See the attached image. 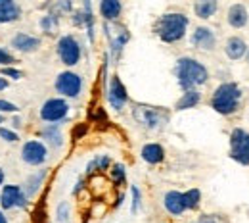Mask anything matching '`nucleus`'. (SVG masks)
<instances>
[{
  "label": "nucleus",
  "instance_id": "1",
  "mask_svg": "<svg viewBox=\"0 0 249 223\" xmlns=\"http://www.w3.org/2000/svg\"><path fill=\"white\" fill-rule=\"evenodd\" d=\"M175 75L178 79V85L182 91L188 89H196L199 85H205L209 81V71L207 67L197 62L196 58H190V56H182L177 60L175 65Z\"/></svg>",
  "mask_w": 249,
  "mask_h": 223
},
{
  "label": "nucleus",
  "instance_id": "2",
  "mask_svg": "<svg viewBox=\"0 0 249 223\" xmlns=\"http://www.w3.org/2000/svg\"><path fill=\"white\" fill-rule=\"evenodd\" d=\"M242 98H244L242 87L234 81H226L215 89L211 96V108L220 116H234L240 110Z\"/></svg>",
  "mask_w": 249,
  "mask_h": 223
},
{
  "label": "nucleus",
  "instance_id": "3",
  "mask_svg": "<svg viewBox=\"0 0 249 223\" xmlns=\"http://www.w3.org/2000/svg\"><path fill=\"white\" fill-rule=\"evenodd\" d=\"M188 25H190V20H188L184 14L171 12V14H163L157 20L156 33L163 42L173 44V42H178V41L184 39Z\"/></svg>",
  "mask_w": 249,
  "mask_h": 223
},
{
  "label": "nucleus",
  "instance_id": "4",
  "mask_svg": "<svg viewBox=\"0 0 249 223\" xmlns=\"http://www.w3.org/2000/svg\"><path fill=\"white\" fill-rule=\"evenodd\" d=\"M132 118L146 129H159L169 122V114L165 110L146 104H136L132 108Z\"/></svg>",
  "mask_w": 249,
  "mask_h": 223
},
{
  "label": "nucleus",
  "instance_id": "5",
  "mask_svg": "<svg viewBox=\"0 0 249 223\" xmlns=\"http://www.w3.org/2000/svg\"><path fill=\"white\" fill-rule=\"evenodd\" d=\"M230 158L240 165H249V131L242 127L230 133Z\"/></svg>",
  "mask_w": 249,
  "mask_h": 223
},
{
  "label": "nucleus",
  "instance_id": "6",
  "mask_svg": "<svg viewBox=\"0 0 249 223\" xmlns=\"http://www.w3.org/2000/svg\"><path fill=\"white\" fill-rule=\"evenodd\" d=\"M81 44L73 35H63L62 39L58 41V56L62 60V64L65 65H77L81 62Z\"/></svg>",
  "mask_w": 249,
  "mask_h": 223
},
{
  "label": "nucleus",
  "instance_id": "7",
  "mask_svg": "<svg viewBox=\"0 0 249 223\" xmlns=\"http://www.w3.org/2000/svg\"><path fill=\"white\" fill-rule=\"evenodd\" d=\"M67 114H69V104L63 98H50L40 108V118L48 123L63 122L67 118Z\"/></svg>",
  "mask_w": 249,
  "mask_h": 223
},
{
  "label": "nucleus",
  "instance_id": "8",
  "mask_svg": "<svg viewBox=\"0 0 249 223\" xmlns=\"http://www.w3.org/2000/svg\"><path fill=\"white\" fill-rule=\"evenodd\" d=\"M56 91L67 98H77L83 91V79L81 75L73 71H63L56 79Z\"/></svg>",
  "mask_w": 249,
  "mask_h": 223
},
{
  "label": "nucleus",
  "instance_id": "9",
  "mask_svg": "<svg viewBox=\"0 0 249 223\" xmlns=\"http://www.w3.org/2000/svg\"><path fill=\"white\" fill-rule=\"evenodd\" d=\"M107 100H109V106H111L113 110H117V112H121L124 108V104L128 102V93H126V89H124L123 81H121L117 75H113V77L109 79Z\"/></svg>",
  "mask_w": 249,
  "mask_h": 223
},
{
  "label": "nucleus",
  "instance_id": "10",
  "mask_svg": "<svg viewBox=\"0 0 249 223\" xmlns=\"http://www.w3.org/2000/svg\"><path fill=\"white\" fill-rule=\"evenodd\" d=\"M190 42L194 48H199V50H213L217 46V35L211 27H196V31L192 33L190 37Z\"/></svg>",
  "mask_w": 249,
  "mask_h": 223
},
{
  "label": "nucleus",
  "instance_id": "11",
  "mask_svg": "<svg viewBox=\"0 0 249 223\" xmlns=\"http://www.w3.org/2000/svg\"><path fill=\"white\" fill-rule=\"evenodd\" d=\"M0 202H2V208L4 210H10V208H23L27 204V194L25 191H21V187L18 185H6L4 191H2V196H0Z\"/></svg>",
  "mask_w": 249,
  "mask_h": 223
},
{
  "label": "nucleus",
  "instance_id": "12",
  "mask_svg": "<svg viewBox=\"0 0 249 223\" xmlns=\"http://www.w3.org/2000/svg\"><path fill=\"white\" fill-rule=\"evenodd\" d=\"M21 158L31 165H40L48 158V150L40 141H29V142H25V146L21 150Z\"/></svg>",
  "mask_w": 249,
  "mask_h": 223
},
{
  "label": "nucleus",
  "instance_id": "13",
  "mask_svg": "<svg viewBox=\"0 0 249 223\" xmlns=\"http://www.w3.org/2000/svg\"><path fill=\"white\" fill-rule=\"evenodd\" d=\"M163 206H165V210L171 214V216H175V218H178V216H182L184 212H186V202H184V192H178V191H169L165 196H163Z\"/></svg>",
  "mask_w": 249,
  "mask_h": 223
},
{
  "label": "nucleus",
  "instance_id": "14",
  "mask_svg": "<svg viewBox=\"0 0 249 223\" xmlns=\"http://www.w3.org/2000/svg\"><path fill=\"white\" fill-rule=\"evenodd\" d=\"M106 35H107V39H109V52H111V58H113V62H117L119 56H121V52H123L124 44L130 41V33L126 31L124 27H121L115 35H111V33L106 29Z\"/></svg>",
  "mask_w": 249,
  "mask_h": 223
},
{
  "label": "nucleus",
  "instance_id": "15",
  "mask_svg": "<svg viewBox=\"0 0 249 223\" xmlns=\"http://www.w3.org/2000/svg\"><path fill=\"white\" fill-rule=\"evenodd\" d=\"M226 20H228V25L234 27V29H242L246 27L249 21V12L244 4H232L226 12Z\"/></svg>",
  "mask_w": 249,
  "mask_h": 223
},
{
  "label": "nucleus",
  "instance_id": "16",
  "mask_svg": "<svg viewBox=\"0 0 249 223\" xmlns=\"http://www.w3.org/2000/svg\"><path fill=\"white\" fill-rule=\"evenodd\" d=\"M224 54L230 60L238 62V60L246 58V54H248V42L242 37H230L226 41V44H224Z\"/></svg>",
  "mask_w": 249,
  "mask_h": 223
},
{
  "label": "nucleus",
  "instance_id": "17",
  "mask_svg": "<svg viewBox=\"0 0 249 223\" xmlns=\"http://www.w3.org/2000/svg\"><path fill=\"white\" fill-rule=\"evenodd\" d=\"M12 46L16 50H19V52H35L40 46V39L31 37V35H25V33H18L12 39Z\"/></svg>",
  "mask_w": 249,
  "mask_h": 223
},
{
  "label": "nucleus",
  "instance_id": "18",
  "mask_svg": "<svg viewBox=\"0 0 249 223\" xmlns=\"http://www.w3.org/2000/svg\"><path fill=\"white\" fill-rule=\"evenodd\" d=\"M123 12L121 0H100V14L106 21H115Z\"/></svg>",
  "mask_w": 249,
  "mask_h": 223
},
{
  "label": "nucleus",
  "instance_id": "19",
  "mask_svg": "<svg viewBox=\"0 0 249 223\" xmlns=\"http://www.w3.org/2000/svg\"><path fill=\"white\" fill-rule=\"evenodd\" d=\"M218 12V0H196L194 14L199 20H211Z\"/></svg>",
  "mask_w": 249,
  "mask_h": 223
},
{
  "label": "nucleus",
  "instance_id": "20",
  "mask_svg": "<svg viewBox=\"0 0 249 223\" xmlns=\"http://www.w3.org/2000/svg\"><path fill=\"white\" fill-rule=\"evenodd\" d=\"M140 154H142V160H144V162H148V163H152V165L161 163V162L165 160V150H163V146H161V144H157V142L144 144Z\"/></svg>",
  "mask_w": 249,
  "mask_h": 223
},
{
  "label": "nucleus",
  "instance_id": "21",
  "mask_svg": "<svg viewBox=\"0 0 249 223\" xmlns=\"http://www.w3.org/2000/svg\"><path fill=\"white\" fill-rule=\"evenodd\" d=\"M19 16H21V10L14 0H0V23L16 21Z\"/></svg>",
  "mask_w": 249,
  "mask_h": 223
},
{
  "label": "nucleus",
  "instance_id": "22",
  "mask_svg": "<svg viewBox=\"0 0 249 223\" xmlns=\"http://www.w3.org/2000/svg\"><path fill=\"white\" fill-rule=\"evenodd\" d=\"M201 102V93L197 89H188L184 91V95L180 96V100L177 102V110L182 112V110H190V108H196L197 104Z\"/></svg>",
  "mask_w": 249,
  "mask_h": 223
},
{
  "label": "nucleus",
  "instance_id": "23",
  "mask_svg": "<svg viewBox=\"0 0 249 223\" xmlns=\"http://www.w3.org/2000/svg\"><path fill=\"white\" fill-rule=\"evenodd\" d=\"M42 137L54 146V148H58V146H62L63 142V137H62V131H60V127L56 125V123H50L48 127H44V131H42Z\"/></svg>",
  "mask_w": 249,
  "mask_h": 223
},
{
  "label": "nucleus",
  "instance_id": "24",
  "mask_svg": "<svg viewBox=\"0 0 249 223\" xmlns=\"http://www.w3.org/2000/svg\"><path fill=\"white\" fill-rule=\"evenodd\" d=\"M83 20H85V27L89 33V39L94 41V16H92V6H90V0H83Z\"/></svg>",
  "mask_w": 249,
  "mask_h": 223
},
{
  "label": "nucleus",
  "instance_id": "25",
  "mask_svg": "<svg viewBox=\"0 0 249 223\" xmlns=\"http://www.w3.org/2000/svg\"><path fill=\"white\" fill-rule=\"evenodd\" d=\"M184 202H186V210H197L201 204V191L199 189H190L184 192Z\"/></svg>",
  "mask_w": 249,
  "mask_h": 223
},
{
  "label": "nucleus",
  "instance_id": "26",
  "mask_svg": "<svg viewBox=\"0 0 249 223\" xmlns=\"http://www.w3.org/2000/svg\"><path fill=\"white\" fill-rule=\"evenodd\" d=\"M109 163H111V160L109 156H96V158L87 165V173H96V171H104V169H107L109 167Z\"/></svg>",
  "mask_w": 249,
  "mask_h": 223
},
{
  "label": "nucleus",
  "instance_id": "27",
  "mask_svg": "<svg viewBox=\"0 0 249 223\" xmlns=\"http://www.w3.org/2000/svg\"><path fill=\"white\" fill-rule=\"evenodd\" d=\"M44 177H46V171H44V169H42V171H38V173H35V175H33L31 179L27 181V185H29V187H27V191H25V194H27V196H33L35 192L38 191V187L42 185Z\"/></svg>",
  "mask_w": 249,
  "mask_h": 223
},
{
  "label": "nucleus",
  "instance_id": "28",
  "mask_svg": "<svg viewBox=\"0 0 249 223\" xmlns=\"http://www.w3.org/2000/svg\"><path fill=\"white\" fill-rule=\"evenodd\" d=\"M58 23H60V21H58V16H56V14H52V12L40 20V27H42V31L44 33H56Z\"/></svg>",
  "mask_w": 249,
  "mask_h": 223
},
{
  "label": "nucleus",
  "instance_id": "29",
  "mask_svg": "<svg viewBox=\"0 0 249 223\" xmlns=\"http://www.w3.org/2000/svg\"><path fill=\"white\" fill-rule=\"evenodd\" d=\"M130 194H132V206H130V212L132 214H138L140 210V204H142V194H140V189L136 185L130 187Z\"/></svg>",
  "mask_w": 249,
  "mask_h": 223
},
{
  "label": "nucleus",
  "instance_id": "30",
  "mask_svg": "<svg viewBox=\"0 0 249 223\" xmlns=\"http://www.w3.org/2000/svg\"><path fill=\"white\" fill-rule=\"evenodd\" d=\"M124 165L123 163H115L113 167H111V179H113V183L115 185H121L124 183Z\"/></svg>",
  "mask_w": 249,
  "mask_h": 223
},
{
  "label": "nucleus",
  "instance_id": "31",
  "mask_svg": "<svg viewBox=\"0 0 249 223\" xmlns=\"http://www.w3.org/2000/svg\"><path fill=\"white\" fill-rule=\"evenodd\" d=\"M196 223H228L222 216H218V214H203V216H199Z\"/></svg>",
  "mask_w": 249,
  "mask_h": 223
},
{
  "label": "nucleus",
  "instance_id": "32",
  "mask_svg": "<svg viewBox=\"0 0 249 223\" xmlns=\"http://www.w3.org/2000/svg\"><path fill=\"white\" fill-rule=\"evenodd\" d=\"M2 75H4V77H12V79H19V77H21V71H19V69H14V67H10V65H4V67H2Z\"/></svg>",
  "mask_w": 249,
  "mask_h": 223
},
{
  "label": "nucleus",
  "instance_id": "33",
  "mask_svg": "<svg viewBox=\"0 0 249 223\" xmlns=\"http://www.w3.org/2000/svg\"><path fill=\"white\" fill-rule=\"evenodd\" d=\"M0 137H2L4 141H8V142H16V141H18V135H16L14 131L4 129V127H0Z\"/></svg>",
  "mask_w": 249,
  "mask_h": 223
},
{
  "label": "nucleus",
  "instance_id": "34",
  "mask_svg": "<svg viewBox=\"0 0 249 223\" xmlns=\"http://www.w3.org/2000/svg\"><path fill=\"white\" fill-rule=\"evenodd\" d=\"M0 112H8V114H16L18 112V106L12 104V102H6V100H0Z\"/></svg>",
  "mask_w": 249,
  "mask_h": 223
},
{
  "label": "nucleus",
  "instance_id": "35",
  "mask_svg": "<svg viewBox=\"0 0 249 223\" xmlns=\"http://www.w3.org/2000/svg\"><path fill=\"white\" fill-rule=\"evenodd\" d=\"M14 62H16L14 56H12L10 52H6V50L0 48V65H10V64H14Z\"/></svg>",
  "mask_w": 249,
  "mask_h": 223
},
{
  "label": "nucleus",
  "instance_id": "36",
  "mask_svg": "<svg viewBox=\"0 0 249 223\" xmlns=\"http://www.w3.org/2000/svg\"><path fill=\"white\" fill-rule=\"evenodd\" d=\"M85 131H87V127H85V125H79V127L75 129V133H73V137H75V139H79L81 135H85Z\"/></svg>",
  "mask_w": 249,
  "mask_h": 223
},
{
  "label": "nucleus",
  "instance_id": "37",
  "mask_svg": "<svg viewBox=\"0 0 249 223\" xmlns=\"http://www.w3.org/2000/svg\"><path fill=\"white\" fill-rule=\"evenodd\" d=\"M6 87H8V81H6L4 77H0V91H4Z\"/></svg>",
  "mask_w": 249,
  "mask_h": 223
},
{
  "label": "nucleus",
  "instance_id": "38",
  "mask_svg": "<svg viewBox=\"0 0 249 223\" xmlns=\"http://www.w3.org/2000/svg\"><path fill=\"white\" fill-rule=\"evenodd\" d=\"M12 123H14V127H19V125H21V120H19V118H14Z\"/></svg>",
  "mask_w": 249,
  "mask_h": 223
},
{
  "label": "nucleus",
  "instance_id": "39",
  "mask_svg": "<svg viewBox=\"0 0 249 223\" xmlns=\"http://www.w3.org/2000/svg\"><path fill=\"white\" fill-rule=\"evenodd\" d=\"M0 223H8V220H6V216L0 212Z\"/></svg>",
  "mask_w": 249,
  "mask_h": 223
},
{
  "label": "nucleus",
  "instance_id": "40",
  "mask_svg": "<svg viewBox=\"0 0 249 223\" xmlns=\"http://www.w3.org/2000/svg\"><path fill=\"white\" fill-rule=\"evenodd\" d=\"M2 183H4V171L0 169V185H2Z\"/></svg>",
  "mask_w": 249,
  "mask_h": 223
},
{
  "label": "nucleus",
  "instance_id": "41",
  "mask_svg": "<svg viewBox=\"0 0 249 223\" xmlns=\"http://www.w3.org/2000/svg\"><path fill=\"white\" fill-rule=\"evenodd\" d=\"M246 60H248V64H249V48H248V54H246Z\"/></svg>",
  "mask_w": 249,
  "mask_h": 223
},
{
  "label": "nucleus",
  "instance_id": "42",
  "mask_svg": "<svg viewBox=\"0 0 249 223\" xmlns=\"http://www.w3.org/2000/svg\"><path fill=\"white\" fill-rule=\"evenodd\" d=\"M2 122H4V118H2V116H0V123H2Z\"/></svg>",
  "mask_w": 249,
  "mask_h": 223
}]
</instances>
